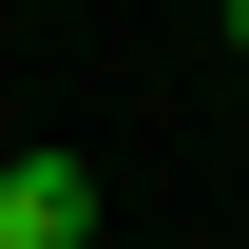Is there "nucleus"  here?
Here are the masks:
<instances>
[{
    "mask_svg": "<svg viewBox=\"0 0 249 249\" xmlns=\"http://www.w3.org/2000/svg\"><path fill=\"white\" fill-rule=\"evenodd\" d=\"M0 249H96V173L77 154H0Z\"/></svg>",
    "mask_w": 249,
    "mask_h": 249,
    "instance_id": "1",
    "label": "nucleus"
},
{
    "mask_svg": "<svg viewBox=\"0 0 249 249\" xmlns=\"http://www.w3.org/2000/svg\"><path fill=\"white\" fill-rule=\"evenodd\" d=\"M230 58H249V0H230Z\"/></svg>",
    "mask_w": 249,
    "mask_h": 249,
    "instance_id": "2",
    "label": "nucleus"
}]
</instances>
